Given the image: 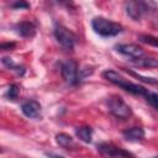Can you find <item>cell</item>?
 <instances>
[{"label": "cell", "mask_w": 158, "mask_h": 158, "mask_svg": "<svg viewBox=\"0 0 158 158\" xmlns=\"http://www.w3.org/2000/svg\"><path fill=\"white\" fill-rule=\"evenodd\" d=\"M57 1H59V2H62V4H69L72 0H57Z\"/></svg>", "instance_id": "23"}, {"label": "cell", "mask_w": 158, "mask_h": 158, "mask_svg": "<svg viewBox=\"0 0 158 158\" xmlns=\"http://www.w3.org/2000/svg\"><path fill=\"white\" fill-rule=\"evenodd\" d=\"M96 149L98 152H100L104 156H109V157H132L133 154L118 148L116 146H114L112 143H107V142H101L96 144Z\"/></svg>", "instance_id": "7"}, {"label": "cell", "mask_w": 158, "mask_h": 158, "mask_svg": "<svg viewBox=\"0 0 158 158\" xmlns=\"http://www.w3.org/2000/svg\"><path fill=\"white\" fill-rule=\"evenodd\" d=\"M102 77L109 80L110 83L120 86L121 89L133 94V95H138V96H146L148 90L146 88H143L142 85H138V84H135L132 81H128L126 78H123L121 74H118L117 72L112 70V69H107L102 73Z\"/></svg>", "instance_id": "1"}, {"label": "cell", "mask_w": 158, "mask_h": 158, "mask_svg": "<svg viewBox=\"0 0 158 158\" xmlns=\"http://www.w3.org/2000/svg\"><path fill=\"white\" fill-rule=\"evenodd\" d=\"M77 137L83 141L84 143H90L91 142V135H93V128L90 126H80L75 130Z\"/></svg>", "instance_id": "13"}, {"label": "cell", "mask_w": 158, "mask_h": 158, "mask_svg": "<svg viewBox=\"0 0 158 158\" xmlns=\"http://www.w3.org/2000/svg\"><path fill=\"white\" fill-rule=\"evenodd\" d=\"M91 27L98 35H100L102 37L117 36L123 30V27L120 23L110 21V20H107L105 17H101V16H96L91 20Z\"/></svg>", "instance_id": "3"}, {"label": "cell", "mask_w": 158, "mask_h": 158, "mask_svg": "<svg viewBox=\"0 0 158 158\" xmlns=\"http://www.w3.org/2000/svg\"><path fill=\"white\" fill-rule=\"evenodd\" d=\"M128 73L131 74V75H133V77H136V78H138V79H141L142 81H144V83H148V84H158V79H153V78H146V77H142V75H139V74H137V73H135V72H131V70H128Z\"/></svg>", "instance_id": "20"}, {"label": "cell", "mask_w": 158, "mask_h": 158, "mask_svg": "<svg viewBox=\"0 0 158 158\" xmlns=\"http://www.w3.org/2000/svg\"><path fill=\"white\" fill-rule=\"evenodd\" d=\"M122 135L130 142H138L144 138V130L142 127H131L125 130Z\"/></svg>", "instance_id": "10"}, {"label": "cell", "mask_w": 158, "mask_h": 158, "mask_svg": "<svg viewBox=\"0 0 158 158\" xmlns=\"http://www.w3.org/2000/svg\"><path fill=\"white\" fill-rule=\"evenodd\" d=\"M60 73L64 79V81L69 85H75L79 83L78 78V63L74 59H68L62 63L60 65Z\"/></svg>", "instance_id": "6"}, {"label": "cell", "mask_w": 158, "mask_h": 158, "mask_svg": "<svg viewBox=\"0 0 158 158\" xmlns=\"http://www.w3.org/2000/svg\"><path fill=\"white\" fill-rule=\"evenodd\" d=\"M116 51L123 56H127L130 58H139L143 56V49L137 46V44H133V43H125V44H117L116 47Z\"/></svg>", "instance_id": "8"}, {"label": "cell", "mask_w": 158, "mask_h": 158, "mask_svg": "<svg viewBox=\"0 0 158 158\" xmlns=\"http://www.w3.org/2000/svg\"><path fill=\"white\" fill-rule=\"evenodd\" d=\"M1 62H2V64H4L6 68H9V69H11V70H15V72H16L19 75H23V73H25V68H23L22 65L15 64V63L12 62V59H11V58L2 57Z\"/></svg>", "instance_id": "15"}, {"label": "cell", "mask_w": 158, "mask_h": 158, "mask_svg": "<svg viewBox=\"0 0 158 158\" xmlns=\"http://www.w3.org/2000/svg\"><path fill=\"white\" fill-rule=\"evenodd\" d=\"M93 72H94V69H93V67H84V68H81V69H79V72H78V78H79V81L81 80V79H84V78H86L88 75H91L93 74Z\"/></svg>", "instance_id": "19"}, {"label": "cell", "mask_w": 158, "mask_h": 158, "mask_svg": "<svg viewBox=\"0 0 158 158\" xmlns=\"http://www.w3.org/2000/svg\"><path fill=\"white\" fill-rule=\"evenodd\" d=\"M48 1H51V2H56L57 0H48Z\"/></svg>", "instance_id": "24"}, {"label": "cell", "mask_w": 158, "mask_h": 158, "mask_svg": "<svg viewBox=\"0 0 158 158\" xmlns=\"http://www.w3.org/2000/svg\"><path fill=\"white\" fill-rule=\"evenodd\" d=\"M157 5L153 0H127L126 12L132 20H139L143 16L156 12Z\"/></svg>", "instance_id": "2"}, {"label": "cell", "mask_w": 158, "mask_h": 158, "mask_svg": "<svg viewBox=\"0 0 158 158\" xmlns=\"http://www.w3.org/2000/svg\"><path fill=\"white\" fill-rule=\"evenodd\" d=\"M15 43L14 42H6V43H1V49L2 51H12L14 48H15Z\"/></svg>", "instance_id": "22"}, {"label": "cell", "mask_w": 158, "mask_h": 158, "mask_svg": "<svg viewBox=\"0 0 158 158\" xmlns=\"http://www.w3.org/2000/svg\"><path fill=\"white\" fill-rule=\"evenodd\" d=\"M11 6H12V9H28L30 4L26 0H15V2Z\"/></svg>", "instance_id": "21"}, {"label": "cell", "mask_w": 158, "mask_h": 158, "mask_svg": "<svg viewBox=\"0 0 158 158\" xmlns=\"http://www.w3.org/2000/svg\"><path fill=\"white\" fill-rule=\"evenodd\" d=\"M131 62L135 64V65H138V67H147V68H154V67H158V59H154V58H132Z\"/></svg>", "instance_id": "14"}, {"label": "cell", "mask_w": 158, "mask_h": 158, "mask_svg": "<svg viewBox=\"0 0 158 158\" xmlns=\"http://www.w3.org/2000/svg\"><path fill=\"white\" fill-rule=\"evenodd\" d=\"M19 94H20V88L16 84H11L7 89V98L10 100H16Z\"/></svg>", "instance_id": "18"}, {"label": "cell", "mask_w": 158, "mask_h": 158, "mask_svg": "<svg viewBox=\"0 0 158 158\" xmlns=\"http://www.w3.org/2000/svg\"><path fill=\"white\" fill-rule=\"evenodd\" d=\"M54 36H56L58 43H59L64 49L70 51V49L74 48L77 37H75V35H74L72 31H69L67 27H64V26L57 23V25L54 26Z\"/></svg>", "instance_id": "5"}, {"label": "cell", "mask_w": 158, "mask_h": 158, "mask_svg": "<svg viewBox=\"0 0 158 158\" xmlns=\"http://www.w3.org/2000/svg\"><path fill=\"white\" fill-rule=\"evenodd\" d=\"M107 107L109 111L120 120H127L132 115V110L128 104H126L125 100L118 95H111L107 98Z\"/></svg>", "instance_id": "4"}, {"label": "cell", "mask_w": 158, "mask_h": 158, "mask_svg": "<svg viewBox=\"0 0 158 158\" xmlns=\"http://www.w3.org/2000/svg\"><path fill=\"white\" fill-rule=\"evenodd\" d=\"M138 40L141 42H144L149 46H154V47H158V38L154 37V36H151V35H141L138 37Z\"/></svg>", "instance_id": "16"}, {"label": "cell", "mask_w": 158, "mask_h": 158, "mask_svg": "<svg viewBox=\"0 0 158 158\" xmlns=\"http://www.w3.org/2000/svg\"><path fill=\"white\" fill-rule=\"evenodd\" d=\"M16 28H17V32H19V35H21L22 37H33L35 35H36V26L32 23V22H30V21H23V22H20L17 26H16Z\"/></svg>", "instance_id": "11"}, {"label": "cell", "mask_w": 158, "mask_h": 158, "mask_svg": "<svg viewBox=\"0 0 158 158\" xmlns=\"http://www.w3.org/2000/svg\"><path fill=\"white\" fill-rule=\"evenodd\" d=\"M21 110L25 116L30 118H37L41 114V105L36 100H27L21 105Z\"/></svg>", "instance_id": "9"}, {"label": "cell", "mask_w": 158, "mask_h": 158, "mask_svg": "<svg viewBox=\"0 0 158 158\" xmlns=\"http://www.w3.org/2000/svg\"><path fill=\"white\" fill-rule=\"evenodd\" d=\"M146 98V101L153 106L156 110H158V93H147V95L144 96Z\"/></svg>", "instance_id": "17"}, {"label": "cell", "mask_w": 158, "mask_h": 158, "mask_svg": "<svg viewBox=\"0 0 158 158\" xmlns=\"http://www.w3.org/2000/svg\"><path fill=\"white\" fill-rule=\"evenodd\" d=\"M56 142L64 149H75V142L72 136L67 133H58L56 136Z\"/></svg>", "instance_id": "12"}]
</instances>
